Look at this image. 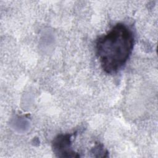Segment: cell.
<instances>
[{"label":"cell","mask_w":158,"mask_h":158,"mask_svg":"<svg viewBox=\"0 0 158 158\" xmlns=\"http://www.w3.org/2000/svg\"><path fill=\"white\" fill-rule=\"evenodd\" d=\"M134 41L132 31L122 23L115 24L107 34L98 38L96 54L106 73L112 74L123 67L132 53Z\"/></svg>","instance_id":"6da1fadb"},{"label":"cell","mask_w":158,"mask_h":158,"mask_svg":"<svg viewBox=\"0 0 158 158\" xmlns=\"http://www.w3.org/2000/svg\"><path fill=\"white\" fill-rule=\"evenodd\" d=\"M72 134H60L52 142L53 152L60 157H78L80 155L72 148Z\"/></svg>","instance_id":"7a4b0ae2"}]
</instances>
